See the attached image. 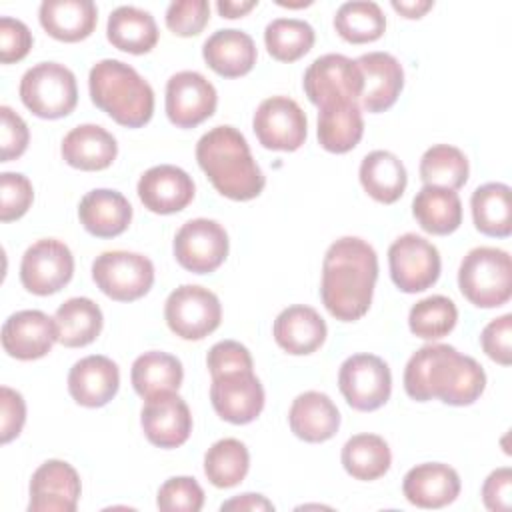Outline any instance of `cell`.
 <instances>
[{
    "label": "cell",
    "mask_w": 512,
    "mask_h": 512,
    "mask_svg": "<svg viewBox=\"0 0 512 512\" xmlns=\"http://www.w3.org/2000/svg\"><path fill=\"white\" fill-rule=\"evenodd\" d=\"M484 388V368L450 344L418 348L404 368V390L416 402L438 398L450 406H468L482 396Z\"/></svg>",
    "instance_id": "1"
},
{
    "label": "cell",
    "mask_w": 512,
    "mask_h": 512,
    "mask_svg": "<svg viewBox=\"0 0 512 512\" xmlns=\"http://www.w3.org/2000/svg\"><path fill=\"white\" fill-rule=\"evenodd\" d=\"M376 278V250L358 236L338 238L328 246L322 262V304L336 320H360L372 304Z\"/></svg>",
    "instance_id": "2"
},
{
    "label": "cell",
    "mask_w": 512,
    "mask_h": 512,
    "mask_svg": "<svg viewBox=\"0 0 512 512\" xmlns=\"http://www.w3.org/2000/svg\"><path fill=\"white\" fill-rule=\"evenodd\" d=\"M196 160L212 186L230 200H252L264 190L266 178L252 158L250 146L234 126H214L200 136Z\"/></svg>",
    "instance_id": "3"
},
{
    "label": "cell",
    "mask_w": 512,
    "mask_h": 512,
    "mask_svg": "<svg viewBox=\"0 0 512 512\" xmlns=\"http://www.w3.org/2000/svg\"><path fill=\"white\" fill-rule=\"evenodd\" d=\"M92 102L126 128H140L154 114L152 86L126 62L104 58L88 74Z\"/></svg>",
    "instance_id": "4"
},
{
    "label": "cell",
    "mask_w": 512,
    "mask_h": 512,
    "mask_svg": "<svg viewBox=\"0 0 512 512\" xmlns=\"http://www.w3.org/2000/svg\"><path fill=\"white\" fill-rule=\"evenodd\" d=\"M458 288L478 308H498L512 296L510 254L494 246L472 248L460 262Z\"/></svg>",
    "instance_id": "5"
},
{
    "label": "cell",
    "mask_w": 512,
    "mask_h": 512,
    "mask_svg": "<svg viewBox=\"0 0 512 512\" xmlns=\"http://www.w3.org/2000/svg\"><path fill=\"white\" fill-rule=\"evenodd\" d=\"M20 100L38 118L56 120L68 116L78 104L76 76L64 64L40 62L24 72Z\"/></svg>",
    "instance_id": "6"
},
{
    "label": "cell",
    "mask_w": 512,
    "mask_h": 512,
    "mask_svg": "<svg viewBox=\"0 0 512 512\" xmlns=\"http://www.w3.org/2000/svg\"><path fill=\"white\" fill-rule=\"evenodd\" d=\"M96 286L116 302H132L148 294L154 284L150 258L128 250H108L92 262Z\"/></svg>",
    "instance_id": "7"
},
{
    "label": "cell",
    "mask_w": 512,
    "mask_h": 512,
    "mask_svg": "<svg viewBox=\"0 0 512 512\" xmlns=\"http://www.w3.org/2000/svg\"><path fill=\"white\" fill-rule=\"evenodd\" d=\"M164 318L168 328L182 340H202L220 326L222 306L212 290L198 284H182L166 298Z\"/></svg>",
    "instance_id": "8"
},
{
    "label": "cell",
    "mask_w": 512,
    "mask_h": 512,
    "mask_svg": "<svg viewBox=\"0 0 512 512\" xmlns=\"http://www.w3.org/2000/svg\"><path fill=\"white\" fill-rule=\"evenodd\" d=\"M338 388L354 410L372 412L388 402L392 374L380 356L352 354L340 366Z\"/></svg>",
    "instance_id": "9"
},
{
    "label": "cell",
    "mask_w": 512,
    "mask_h": 512,
    "mask_svg": "<svg viewBox=\"0 0 512 512\" xmlns=\"http://www.w3.org/2000/svg\"><path fill=\"white\" fill-rule=\"evenodd\" d=\"M390 278L406 294L424 292L440 276L438 248L418 234H402L388 248Z\"/></svg>",
    "instance_id": "10"
},
{
    "label": "cell",
    "mask_w": 512,
    "mask_h": 512,
    "mask_svg": "<svg viewBox=\"0 0 512 512\" xmlns=\"http://www.w3.org/2000/svg\"><path fill=\"white\" fill-rule=\"evenodd\" d=\"M302 86L308 100L320 108L330 102H356L364 80L356 60L344 54H324L306 68Z\"/></svg>",
    "instance_id": "11"
},
{
    "label": "cell",
    "mask_w": 512,
    "mask_h": 512,
    "mask_svg": "<svg viewBox=\"0 0 512 512\" xmlns=\"http://www.w3.org/2000/svg\"><path fill=\"white\" fill-rule=\"evenodd\" d=\"M228 248L230 242L224 226L210 218L188 220L174 236L176 262L194 274H208L220 268Z\"/></svg>",
    "instance_id": "12"
},
{
    "label": "cell",
    "mask_w": 512,
    "mask_h": 512,
    "mask_svg": "<svg viewBox=\"0 0 512 512\" xmlns=\"http://www.w3.org/2000/svg\"><path fill=\"white\" fill-rule=\"evenodd\" d=\"M252 128L264 148L294 152L306 140L308 120L296 100L288 96H270L256 108Z\"/></svg>",
    "instance_id": "13"
},
{
    "label": "cell",
    "mask_w": 512,
    "mask_h": 512,
    "mask_svg": "<svg viewBox=\"0 0 512 512\" xmlns=\"http://www.w3.org/2000/svg\"><path fill=\"white\" fill-rule=\"evenodd\" d=\"M72 274L74 256L70 248L56 238L36 240L26 248L20 262V282L36 296H48L62 290Z\"/></svg>",
    "instance_id": "14"
},
{
    "label": "cell",
    "mask_w": 512,
    "mask_h": 512,
    "mask_svg": "<svg viewBox=\"0 0 512 512\" xmlns=\"http://www.w3.org/2000/svg\"><path fill=\"white\" fill-rule=\"evenodd\" d=\"M218 104L212 82L194 70H182L166 82V114L178 128H194L208 120Z\"/></svg>",
    "instance_id": "15"
},
{
    "label": "cell",
    "mask_w": 512,
    "mask_h": 512,
    "mask_svg": "<svg viewBox=\"0 0 512 512\" xmlns=\"http://www.w3.org/2000/svg\"><path fill=\"white\" fill-rule=\"evenodd\" d=\"M210 402L216 414L230 424H248L264 408V388L254 370H238L212 378Z\"/></svg>",
    "instance_id": "16"
},
{
    "label": "cell",
    "mask_w": 512,
    "mask_h": 512,
    "mask_svg": "<svg viewBox=\"0 0 512 512\" xmlns=\"http://www.w3.org/2000/svg\"><path fill=\"white\" fill-rule=\"evenodd\" d=\"M82 492L80 476L64 460H46L30 480V512H74Z\"/></svg>",
    "instance_id": "17"
},
{
    "label": "cell",
    "mask_w": 512,
    "mask_h": 512,
    "mask_svg": "<svg viewBox=\"0 0 512 512\" xmlns=\"http://www.w3.org/2000/svg\"><path fill=\"white\" fill-rule=\"evenodd\" d=\"M140 424L144 436L154 446L178 448L192 432V414L188 404L176 392H164L146 398L140 412Z\"/></svg>",
    "instance_id": "18"
},
{
    "label": "cell",
    "mask_w": 512,
    "mask_h": 512,
    "mask_svg": "<svg viewBox=\"0 0 512 512\" xmlns=\"http://www.w3.org/2000/svg\"><path fill=\"white\" fill-rule=\"evenodd\" d=\"M54 342H58L56 322L42 310L14 312L2 326V348L16 360L42 358Z\"/></svg>",
    "instance_id": "19"
},
{
    "label": "cell",
    "mask_w": 512,
    "mask_h": 512,
    "mask_svg": "<svg viewBox=\"0 0 512 512\" xmlns=\"http://www.w3.org/2000/svg\"><path fill=\"white\" fill-rule=\"evenodd\" d=\"M138 198L154 214H174L184 210L194 198V182L174 164L148 168L136 186Z\"/></svg>",
    "instance_id": "20"
},
{
    "label": "cell",
    "mask_w": 512,
    "mask_h": 512,
    "mask_svg": "<svg viewBox=\"0 0 512 512\" xmlns=\"http://www.w3.org/2000/svg\"><path fill=\"white\" fill-rule=\"evenodd\" d=\"M362 72V108L366 112H384L398 100L404 88L402 64L388 52H368L356 58Z\"/></svg>",
    "instance_id": "21"
},
{
    "label": "cell",
    "mask_w": 512,
    "mask_h": 512,
    "mask_svg": "<svg viewBox=\"0 0 512 512\" xmlns=\"http://www.w3.org/2000/svg\"><path fill=\"white\" fill-rule=\"evenodd\" d=\"M118 386V366L102 354L80 358L68 372V392L76 404L86 408L108 404L116 396Z\"/></svg>",
    "instance_id": "22"
},
{
    "label": "cell",
    "mask_w": 512,
    "mask_h": 512,
    "mask_svg": "<svg viewBox=\"0 0 512 512\" xmlns=\"http://www.w3.org/2000/svg\"><path fill=\"white\" fill-rule=\"evenodd\" d=\"M402 492L418 508H442L458 498L460 476L448 464L424 462L406 472Z\"/></svg>",
    "instance_id": "23"
},
{
    "label": "cell",
    "mask_w": 512,
    "mask_h": 512,
    "mask_svg": "<svg viewBox=\"0 0 512 512\" xmlns=\"http://www.w3.org/2000/svg\"><path fill=\"white\" fill-rule=\"evenodd\" d=\"M78 218L84 230L92 236L114 238L128 228L132 220V206L122 192L96 188L82 196Z\"/></svg>",
    "instance_id": "24"
},
{
    "label": "cell",
    "mask_w": 512,
    "mask_h": 512,
    "mask_svg": "<svg viewBox=\"0 0 512 512\" xmlns=\"http://www.w3.org/2000/svg\"><path fill=\"white\" fill-rule=\"evenodd\" d=\"M276 344L294 356H304L316 352L328 334L322 316L304 304H294L284 308L272 328Z\"/></svg>",
    "instance_id": "25"
},
{
    "label": "cell",
    "mask_w": 512,
    "mask_h": 512,
    "mask_svg": "<svg viewBox=\"0 0 512 512\" xmlns=\"http://www.w3.org/2000/svg\"><path fill=\"white\" fill-rule=\"evenodd\" d=\"M290 430L304 442H326L340 428V412L328 394L308 390L294 398L288 412Z\"/></svg>",
    "instance_id": "26"
},
{
    "label": "cell",
    "mask_w": 512,
    "mask_h": 512,
    "mask_svg": "<svg viewBox=\"0 0 512 512\" xmlns=\"http://www.w3.org/2000/svg\"><path fill=\"white\" fill-rule=\"evenodd\" d=\"M66 164L78 170L96 172L108 168L118 154L116 138L98 124H80L72 128L60 146Z\"/></svg>",
    "instance_id": "27"
},
{
    "label": "cell",
    "mask_w": 512,
    "mask_h": 512,
    "mask_svg": "<svg viewBox=\"0 0 512 512\" xmlns=\"http://www.w3.org/2000/svg\"><path fill=\"white\" fill-rule=\"evenodd\" d=\"M206 64L224 78L248 74L256 64V44L250 34L238 28L216 30L202 46Z\"/></svg>",
    "instance_id": "28"
},
{
    "label": "cell",
    "mask_w": 512,
    "mask_h": 512,
    "mask_svg": "<svg viewBox=\"0 0 512 512\" xmlns=\"http://www.w3.org/2000/svg\"><path fill=\"white\" fill-rule=\"evenodd\" d=\"M42 28L60 42H80L88 38L98 22L92 0H44L38 8Z\"/></svg>",
    "instance_id": "29"
},
{
    "label": "cell",
    "mask_w": 512,
    "mask_h": 512,
    "mask_svg": "<svg viewBox=\"0 0 512 512\" xmlns=\"http://www.w3.org/2000/svg\"><path fill=\"white\" fill-rule=\"evenodd\" d=\"M364 134V118L358 102H330L318 112V142L334 154L350 152Z\"/></svg>",
    "instance_id": "30"
},
{
    "label": "cell",
    "mask_w": 512,
    "mask_h": 512,
    "mask_svg": "<svg viewBox=\"0 0 512 512\" xmlns=\"http://www.w3.org/2000/svg\"><path fill=\"white\" fill-rule=\"evenodd\" d=\"M108 42L130 54H146L158 42V26L150 12L136 6H118L106 24Z\"/></svg>",
    "instance_id": "31"
},
{
    "label": "cell",
    "mask_w": 512,
    "mask_h": 512,
    "mask_svg": "<svg viewBox=\"0 0 512 512\" xmlns=\"http://www.w3.org/2000/svg\"><path fill=\"white\" fill-rule=\"evenodd\" d=\"M360 184L370 198L394 204L406 190L408 174L402 160L388 150H374L360 162Z\"/></svg>",
    "instance_id": "32"
},
{
    "label": "cell",
    "mask_w": 512,
    "mask_h": 512,
    "mask_svg": "<svg viewBox=\"0 0 512 512\" xmlns=\"http://www.w3.org/2000/svg\"><path fill=\"white\" fill-rule=\"evenodd\" d=\"M412 214L424 232L446 236L462 224V202L454 190L424 184L412 200Z\"/></svg>",
    "instance_id": "33"
},
{
    "label": "cell",
    "mask_w": 512,
    "mask_h": 512,
    "mask_svg": "<svg viewBox=\"0 0 512 512\" xmlns=\"http://www.w3.org/2000/svg\"><path fill=\"white\" fill-rule=\"evenodd\" d=\"M472 220L478 232L506 238L512 232V192L508 184L488 182L478 186L470 198Z\"/></svg>",
    "instance_id": "34"
},
{
    "label": "cell",
    "mask_w": 512,
    "mask_h": 512,
    "mask_svg": "<svg viewBox=\"0 0 512 512\" xmlns=\"http://www.w3.org/2000/svg\"><path fill=\"white\" fill-rule=\"evenodd\" d=\"M58 342L66 348H82L94 342L102 330L104 318L100 306L84 296L68 298L54 314Z\"/></svg>",
    "instance_id": "35"
},
{
    "label": "cell",
    "mask_w": 512,
    "mask_h": 512,
    "mask_svg": "<svg viewBox=\"0 0 512 512\" xmlns=\"http://www.w3.org/2000/svg\"><path fill=\"white\" fill-rule=\"evenodd\" d=\"M182 378V362L176 356L158 350L140 354L130 370L132 386L144 400L164 392H178Z\"/></svg>",
    "instance_id": "36"
},
{
    "label": "cell",
    "mask_w": 512,
    "mask_h": 512,
    "mask_svg": "<svg viewBox=\"0 0 512 512\" xmlns=\"http://www.w3.org/2000/svg\"><path fill=\"white\" fill-rule=\"evenodd\" d=\"M344 470L356 480H376L384 476L392 464L386 440L378 434H356L346 440L340 454Z\"/></svg>",
    "instance_id": "37"
},
{
    "label": "cell",
    "mask_w": 512,
    "mask_h": 512,
    "mask_svg": "<svg viewBox=\"0 0 512 512\" xmlns=\"http://www.w3.org/2000/svg\"><path fill=\"white\" fill-rule=\"evenodd\" d=\"M334 28L350 44H366L378 40L386 30V16L376 2L352 0L344 2L334 16Z\"/></svg>",
    "instance_id": "38"
},
{
    "label": "cell",
    "mask_w": 512,
    "mask_h": 512,
    "mask_svg": "<svg viewBox=\"0 0 512 512\" xmlns=\"http://www.w3.org/2000/svg\"><path fill=\"white\" fill-rule=\"evenodd\" d=\"M248 468V448L236 438H222L204 454V474L216 488H232L240 484L246 478Z\"/></svg>",
    "instance_id": "39"
},
{
    "label": "cell",
    "mask_w": 512,
    "mask_h": 512,
    "mask_svg": "<svg viewBox=\"0 0 512 512\" xmlns=\"http://www.w3.org/2000/svg\"><path fill=\"white\" fill-rule=\"evenodd\" d=\"M468 158L450 144H434L420 158V178L426 186L458 190L468 180Z\"/></svg>",
    "instance_id": "40"
},
{
    "label": "cell",
    "mask_w": 512,
    "mask_h": 512,
    "mask_svg": "<svg viewBox=\"0 0 512 512\" xmlns=\"http://www.w3.org/2000/svg\"><path fill=\"white\" fill-rule=\"evenodd\" d=\"M314 28L298 18H276L264 28V44L272 58L294 62L314 46Z\"/></svg>",
    "instance_id": "41"
},
{
    "label": "cell",
    "mask_w": 512,
    "mask_h": 512,
    "mask_svg": "<svg viewBox=\"0 0 512 512\" xmlns=\"http://www.w3.org/2000/svg\"><path fill=\"white\" fill-rule=\"evenodd\" d=\"M458 320L456 304L442 294L418 300L408 314V328L424 340H438L454 330Z\"/></svg>",
    "instance_id": "42"
},
{
    "label": "cell",
    "mask_w": 512,
    "mask_h": 512,
    "mask_svg": "<svg viewBox=\"0 0 512 512\" xmlns=\"http://www.w3.org/2000/svg\"><path fill=\"white\" fill-rule=\"evenodd\" d=\"M156 506L164 512H198L204 506V490L190 476H174L158 488Z\"/></svg>",
    "instance_id": "43"
},
{
    "label": "cell",
    "mask_w": 512,
    "mask_h": 512,
    "mask_svg": "<svg viewBox=\"0 0 512 512\" xmlns=\"http://www.w3.org/2000/svg\"><path fill=\"white\" fill-rule=\"evenodd\" d=\"M34 200L32 182L20 172L0 174V220L12 222L22 218Z\"/></svg>",
    "instance_id": "44"
},
{
    "label": "cell",
    "mask_w": 512,
    "mask_h": 512,
    "mask_svg": "<svg viewBox=\"0 0 512 512\" xmlns=\"http://www.w3.org/2000/svg\"><path fill=\"white\" fill-rule=\"evenodd\" d=\"M210 20V4L206 0H174L166 8V26L176 36H196Z\"/></svg>",
    "instance_id": "45"
},
{
    "label": "cell",
    "mask_w": 512,
    "mask_h": 512,
    "mask_svg": "<svg viewBox=\"0 0 512 512\" xmlns=\"http://www.w3.org/2000/svg\"><path fill=\"white\" fill-rule=\"evenodd\" d=\"M206 366L210 370V376H220L228 372L238 370H252L254 362L248 352V348L236 340H222L216 342L206 356Z\"/></svg>",
    "instance_id": "46"
},
{
    "label": "cell",
    "mask_w": 512,
    "mask_h": 512,
    "mask_svg": "<svg viewBox=\"0 0 512 512\" xmlns=\"http://www.w3.org/2000/svg\"><path fill=\"white\" fill-rule=\"evenodd\" d=\"M0 118H2V128H0V162H10L20 158L30 140V132L26 122L22 120L20 114H16L10 106H0Z\"/></svg>",
    "instance_id": "47"
},
{
    "label": "cell",
    "mask_w": 512,
    "mask_h": 512,
    "mask_svg": "<svg viewBox=\"0 0 512 512\" xmlns=\"http://www.w3.org/2000/svg\"><path fill=\"white\" fill-rule=\"evenodd\" d=\"M512 314H502L500 318L490 320L482 334L480 344L488 358L502 366H510L512 362Z\"/></svg>",
    "instance_id": "48"
},
{
    "label": "cell",
    "mask_w": 512,
    "mask_h": 512,
    "mask_svg": "<svg viewBox=\"0 0 512 512\" xmlns=\"http://www.w3.org/2000/svg\"><path fill=\"white\" fill-rule=\"evenodd\" d=\"M32 32L30 28L10 16L0 18V62L2 64H12L22 60L30 48H32Z\"/></svg>",
    "instance_id": "49"
},
{
    "label": "cell",
    "mask_w": 512,
    "mask_h": 512,
    "mask_svg": "<svg viewBox=\"0 0 512 512\" xmlns=\"http://www.w3.org/2000/svg\"><path fill=\"white\" fill-rule=\"evenodd\" d=\"M26 422V404L20 392L2 386L0 388V440L8 444L14 440Z\"/></svg>",
    "instance_id": "50"
},
{
    "label": "cell",
    "mask_w": 512,
    "mask_h": 512,
    "mask_svg": "<svg viewBox=\"0 0 512 512\" xmlns=\"http://www.w3.org/2000/svg\"><path fill=\"white\" fill-rule=\"evenodd\" d=\"M510 492H512V470L508 466L496 468L488 474L482 484V502L488 510L506 512L510 510Z\"/></svg>",
    "instance_id": "51"
},
{
    "label": "cell",
    "mask_w": 512,
    "mask_h": 512,
    "mask_svg": "<svg viewBox=\"0 0 512 512\" xmlns=\"http://www.w3.org/2000/svg\"><path fill=\"white\" fill-rule=\"evenodd\" d=\"M220 510H236V512H270L274 510V504L264 498L262 494H252V492H246V494H240V496H234L230 500H226Z\"/></svg>",
    "instance_id": "52"
},
{
    "label": "cell",
    "mask_w": 512,
    "mask_h": 512,
    "mask_svg": "<svg viewBox=\"0 0 512 512\" xmlns=\"http://www.w3.org/2000/svg\"><path fill=\"white\" fill-rule=\"evenodd\" d=\"M432 6V0H392V8L404 18H422Z\"/></svg>",
    "instance_id": "53"
},
{
    "label": "cell",
    "mask_w": 512,
    "mask_h": 512,
    "mask_svg": "<svg viewBox=\"0 0 512 512\" xmlns=\"http://www.w3.org/2000/svg\"><path fill=\"white\" fill-rule=\"evenodd\" d=\"M258 6V0H218L216 8L224 18H240Z\"/></svg>",
    "instance_id": "54"
},
{
    "label": "cell",
    "mask_w": 512,
    "mask_h": 512,
    "mask_svg": "<svg viewBox=\"0 0 512 512\" xmlns=\"http://www.w3.org/2000/svg\"><path fill=\"white\" fill-rule=\"evenodd\" d=\"M280 6H288V8H302V6H310L312 2L310 0H304V2H284V0H278Z\"/></svg>",
    "instance_id": "55"
}]
</instances>
